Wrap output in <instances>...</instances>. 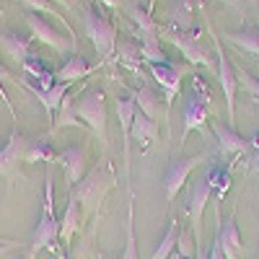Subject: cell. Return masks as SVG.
I'll list each match as a JSON object with an SVG mask.
<instances>
[{
	"instance_id": "obj_1",
	"label": "cell",
	"mask_w": 259,
	"mask_h": 259,
	"mask_svg": "<svg viewBox=\"0 0 259 259\" xmlns=\"http://www.w3.org/2000/svg\"><path fill=\"white\" fill-rule=\"evenodd\" d=\"M117 177H114V166L109 161H104L99 163L94 171H89V174L83 177V182L73 189V194L78 197L83 212H89V215H99L101 210V202L104 197L109 194V189L114 187Z\"/></svg>"
},
{
	"instance_id": "obj_2",
	"label": "cell",
	"mask_w": 259,
	"mask_h": 259,
	"mask_svg": "<svg viewBox=\"0 0 259 259\" xmlns=\"http://www.w3.org/2000/svg\"><path fill=\"white\" fill-rule=\"evenodd\" d=\"M75 112H78L80 122L101 140V145L109 148V140H106V96H104V91L96 89V85L85 89L75 99Z\"/></svg>"
},
{
	"instance_id": "obj_3",
	"label": "cell",
	"mask_w": 259,
	"mask_h": 259,
	"mask_svg": "<svg viewBox=\"0 0 259 259\" xmlns=\"http://www.w3.org/2000/svg\"><path fill=\"white\" fill-rule=\"evenodd\" d=\"M45 207H41V218L36 223V231H34V239H31V246L29 251L36 256L39 251L45 249H52V244L57 241L60 236V223L55 218V184H52V171H47L45 177Z\"/></svg>"
},
{
	"instance_id": "obj_4",
	"label": "cell",
	"mask_w": 259,
	"mask_h": 259,
	"mask_svg": "<svg viewBox=\"0 0 259 259\" xmlns=\"http://www.w3.org/2000/svg\"><path fill=\"white\" fill-rule=\"evenodd\" d=\"M207 106H210L207 85L197 75H192V91L187 94L184 112H182V145H184V140L192 130H205V124L210 122Z\"/></svg>"
},
{
	"instance_id": "obj_5",
	"label": "cell",
	"mask_w": 259,
	"mask_h": 259,
	"mask_svg": "<svg viewBox=\"0 0 259 259\" xmlns=\"http://www.w3.org/2000/svg\"><path fill=\"white\" fill-rule=\"evenodd\" d=\"M83 24H85V36L91 39L96 55L101 60H109L117 52V29H114V24L96 8H85Z\"/></svg>"
},
{
	"instance_id": "obj_6",
	"label": "cell",
	"mask_w": 259,
	"mask_h": 259,
	"mask_svg": "<svg viewBox=\"0 0 259 259\" xmlns=\"http://www.w3.org/2000/svg\"><path fill=\"white\" fill-rule=\"evenodd\" d=\"M26 148H29V140L18 130H13L8 143L0 148V177L3 179H8V182L24 179L21 163H26Z\"/></svg>"
},
{
	"instance_id": "obj_7",
	"label": "cell",
	"mask_w": 259,
	"mask_h": 259,
	"mask_svg": "<svg viewBox=\"0 0 259 259\" xmlns=\"http://www.w3.org/2000/svg\"><path fill=\"white\" fill-rule=\"evenodd\" d=\"M171 45H177L179 47V52H182V57H187L192 65H205V68H210L212 65V57H210V52H207V47L200 41V36L194 34V31H187V29H163L161 31Z\"/></svg>"
},
{
	"instance_id": "obj_8",
	"label": "cell",
	"mask_w": 259,
	"mask_h": 259,
	"mask_svg": "<svg viewBox=\"0 0 259 259\" xmlns=\"http://www.w3.org/2000/svg\"><path fill=\"white\" fill-rule=\"evenodd\" d=\"M210 158V153H194V156H179V158H174L171 161V166H168V171H166V200L168 202H174L177 200V194L182 192V187L187 184V179H189V174L194 168H197L202 161H207Z\"/></svg>"
},
{
	"instance_id": "obj_9",
	"label": "cell",
	"mask_w": 259,
	"mask_h": 259,
	"mask_svg": "<svg viewBox=\"0 0 259 259\" xmlns=\"http://www.w3.org/2000/svg\"><path fill=\"white\" fill-rule=\"evenodd\" d=\"M26 26H29V31H31V36H34L36 41H41V45H47V47L57 50L60 55L75 50L73 41L65 39V36L60 34V29H55L45 16H39V13H34V11L26 16Z\"/></svg>"
},
{
	"instance_id": "obj_10",
	"label": "cell",
	"mask_w": 259,
	"mask_h": 259,
	"mask_svg": "<svg viewBox=\"0 0 259 259\" xmlns=\"http://www.w3.org/2000/svg\"><path fill=\"white\" fill-rule=\"evenodd\" d=\"M212 194V187L207 182V177H202L194 189L189 192V202H187V215H189V228L194 233V239H197V246L202 244V212H205V205Z\"/></svg>"
},
{
	"instance_id": "obj_11",
	"label": "cell",
	"mask_w": 259,
	"mask_h": 259,
	"mask_svg": "<svg viewBox=\"0 0 259 259\" xmlns=\"http://www.w3.org/2000/svg\"><path fill=\"white\" fill-rule=\"evenodd\" d=\"M148 70L153 75V80L163 89V104H166V114H168L171 104H174L182 89V68L174 62H161V65H148Z\"/></svg>"
},
{
	"instance_id": "obj_12",
	"label": "cell",
	"mask_w": 259,
	"mask_h": 259,
	"mask_svg": "<svg viewBox=\"0 0 259 259\" xmlns=\"http://www.w3.org/2000/svg\"><path fill=\"white\" fill-rule=\"evenodd\" d=\"M215 57H218V80H221V89L226 94V106H228V127H233V117H236V106H233V99H236V85H239V78H236L231 62H228V55L223 52V47L218 45L215 39Z\"/></svg>"
},
{
	"instance_id": "obj_13",
	"label": "cell",
	"mask_w": 259,
	"mask_h": 259,
	"mask_svg": "<svg viewBox=\"0 0 259 259\" xmlns=\"http://www.w3.org/2000/svg\"><path fill=\"white\" fill-rule=\"evenodd\" d=\"M55 163L62 166L65 171V182L70 187H78L85 177V150L83 148H65L62 153H57Z\"/></svg>"
},
{
	"instance_id": "obj_14",
	"label": "cell",
	"mask_w": 259,
	"mask_h": 259,
	"mask_svg": "<svg viewBox=\"0 0 259 259\" xmlns=\"http://www.w3.org/2000/svg\"><path fill=\"white\" fill-rule=\"evenodd\" d=\"M210 127H212L215 140H218V145H221V150L226 156H244L249 150V140L241 138L233 127L223 124L221 119H210Z\"/></svg>"
},
{
	"instance_id": "obj_15",
	"label": "cell",
	"mask_w": 259,
	"mask_h": 259,
	"mask_svg": "<svg viewBox=\"0 0 259 259\" xmlns=\"http://www.w3.org/2000/svg\"><path fill=\"white\" fill-rule=\"evenodd\" d=\"M21 85H24L26 91H31V94H34V96L41 101V106L47 109V114H50V117H55V114L60 112L62 101L68 99V91H70V83H55L50 91H39V89H34V85H31L29 80L21 78Z\"/></svg>"
},
{
	"instance_id": "obj_16",
	"label": "cell",
	"mask_w": 259,
	"mask_h": 259,
	"mask_svg": "<svg viewBox=\"0 0 259 259\" xmlns=\"http://www.w3.org/2000/svg\"><path fill=\"white\" fill-rule=\"evenodd\" d=\"M130 140L138 143L140 150H148L150 145H153V140H158V122L150 119L148 114H143L138 109L135 119H133V127H130Z\"/></svg>"
},
{
	"instance_id": "obj_17",
	"label": "cell",
	"mask_w": 259,
	"mask_h": 259,
	"mask_svg": "<svg viewBox=\"0 0 259 259\" xmlns=\"http://www.w3.org/2000/svg\"><path fill=\"white\" fill-rule=\"evenodd\" d=\"M215 239H218L226 259H239V251H241L244 244H241L239 228H236V223L231 218H226V221L218 218V233H215Z\"/></svg>"
},
{
	"instance_id": "obj_18",
	"label": "cell",
	"mask_w": 259,
	"mask_h": 259,
	"mask_svg": "<svg viewBox=\"0 0 259 259\" xmlns=\"http://www.w3.org/2000/svg\"><path fill=\"white\" fill-rule=\"evenodd\" d=\"M78 228H80V202H78L75 194L70 192L68 207H65V215L60 221V241H62V246H70V241H73V236L78 233Z\"/></svg>"
},
{
	"instance_id": "obj_19",
	"label": "cell",
	"mask_w": 259,
	"mask_h": 259,
	"mask_svg": "<svg viewBox=\"0 0 259 259\" xmlns=\"http://www.w3.org/2000/svg\"><path fill=\"white\" fill-rule=\"evenodd\" d=\"M94 70H96V68H91V65L85 62V57H80V55L75 52V55L55 73V83H75V80L89 78Z\"/></svg>"
},
{
	"instance_id": "obj_20",
	"label": "cell",
	"mask_w": 259,
	"mask_h": 259,
	"mask_svg": "<svg viewBox=\"0 0 259 259\" xmlns=\"http://www.w3.org/2000/svg\"><path fill=\"white\" fill-rule=\"evenodd\" d=\"M0 41H3V47L6 52L18 62V65H24L26 60H31V41L26 36H21V34H13V31H0Z\"/></svg>"
},
{
	"instance_id": "obj_21",
	"label": "cell",
	"mask_w": 259,
	"mask_h": 259,
	"mask_svg": "<svg viewBox=\"0 0 259 259\" xmlns=\"http://www.w3.org/2000/svg\"><path fill=\"white\" fill-rule=\"evenodd\" d=\"M130 96L135 99V106H138L143 114H148L150 119H158V114H161V99H158V94H156L153 89L140 85V89L130 91Z\"/></svg>"
},
{
	"instance_id": "obj_22",
	"label": "cell",
	"mask_w": 259,
	"mask_h": 259,
	"mask_svg": "<svg viewBox=\"0 0 259 259\" xmlns=\"http://www.w3.org/2000/svg\"><path fill=\"white\" fill-rule=\"evenodd\" d=\"M135 36H138V41H140V52H143V60H145L148 65L168 62V57H166V52H163V47H161L158 34H143V31H138Z\"/></svg>"
},
{
	"instance_id": "obj_23",
	"label": "cell",
	"mask_w": 259,
	"mask_h": 259,
	"mask_svg": "<svg viewBox=\"0 0 259 259\" xmlns=\"http://www.w3.org/2000/svg\"><path fill=\"white\" fill-rule=\"evenodd\" d=\"M226 39L231 45L241 47L244 52L259 55V29L256 26H244L241 31H231V34H226Z\"/></svg>"
},
{
	"instance_id": "obj_24",
	"label": "cell",
	"mask_w": 259,
	"mask_h": 259,
	"mask_svg": "<svg viewBox=\"0 0 259 259\" xmlns=\"http://www.w3.org/2000/svg\"><path fill=\"white\" fill-rule=\"evenodd\" d=\"M114 55H117L119 62L130 65V68H138V65L143 62L140 41H138V39H130V36H124V39L117 41V52H114Z\"/></svg>"
},
{
	"instance_id": "obj_25",
	"label": "cell",
	"mask_w": 259,
	"mask_h": 259,
	"mask_svg": "<svg viewBox=\"0 0 259 259\" xmlns=\"http://www.w3.org/2000/svg\"><path fill=\"white\" fill-rule=\"evenodd\" d=\"M177 239H179V223L171 218L166 233L161 236V241H158V246H156V251H153V256H150V259H168L171 251L177 249Z\"/></svg>"
},
{
	"instance_id": "obj_26",
	"label": "cell",
	"mask_w": 259,
	"mask_h": 259,
	"mask_svg": "<svg viewBox=\"0 0 259 259\" xmlns=\"http://www.w3.org/2000/svg\"><path fill=\"white\" fill-rule=\"evenodd\" d=\"M62 127H83L78 112H75V101L73 99H65L62 106H60V112H57V119L52 122V133H57V130Z\"/></svg>"
},
{
	"instance_id": "obj_27",
	"label": "cell",
	"mask_w": 259,
	"mask_h": 259,
	"mask_svg": "<svg viewBox=\"0 0 259 259\" xmlns=\"http://www.w3.org/2000/svg\"><path fill=\"white\" fill-rule=\"evenodd\" d=\"M57 153L52 150L47 138H39V140H29L26 148V163H36V161H55Z\"/></svg>"
},
{
	"instance_id": "obj_28",
	"label": "cell",
	"mask_w": 259,
	"mask_h": 259,
	"mask_svg": "<svg viewBox=\"0 0 259 259\" xmlns=\"http://www.w3.org/2000/svg\"><path fill=\"white\" fill-rule=\"evenodd\" d=\"M127 16L138 24V29L143 31V34H158V24L153 18H150V13L143 8V6H138V3H133V6H127Z\"/></svg>"
},
{
	"instance_id": "obj_29",
	"label": "cell",
	"mask_w": 259,
	"mask_h": 259,
	"mask_svg": "<svg viewBox=\"0 0 259 259\" xmlns=\"http://www.w3.org/2000/svg\"><path fill=\"white\" fill-rule=\"evenodd\" d=\"M135 194L130 192V207H127V246H124V259H138V246H135Z\"/></svg>"
},
{
	"instance_id": "obj_30",
	"label": "cell",
	"mask_w": 259,
	"mask_h": 259,
	"mask_svg": "<svg viewBox=\"0 0 259 259\" xmlns=\"http://www.w3.org/2000/svg\"><path fill=\"white\" fill-rule=\"evenodd\" d=\"M197 251H200V246H197V239H194L192 228H182L179 231V239H177V254L179 256H187V259H194V256H197Z\"/></svg>"
},
{
	"instance_id": "obj_31",
	"label": "cell",
	"mask_w": 259,
	"mask_h": 259,
	"mask_svg": "<svg viewBox=\"0 0 259 259\" xmlns=\"http://www.w3.org/2000/svg\"><path fill=\"white\" fill-rule=\"evenodd\" d=\"M3 83H11V85H21V78H16L3 62H0V99L6 101V106H8V112H11V117L16 119V109H13V104H11V99H8V94H6V89H3Z\"/></svg>"
},
{
	"instance_id": "obj_32",
	"label": "cell",
	"mask_w": 259,
	"mask_h": 259,
	"mask_svg": "<svg viewBox=\"0 0 259 259\" xmlns=\"http://www.w3.org/2000/svg\"><path fill=\"white\" fill-rule=\"evenodd\" d=\"M236 78H239V83L244 85V89H246L254 99H259V78L249 75L246 70H239V73H236Z\"/></svg>"
},
{
	"instance_id": "obj_33",
	"label": "cell",
	"mask_w": 259,
	"mask_h": 259,
	"mask_svg": "<svg viewBox=\"0 0 259 259\" xmlns=\"http://www.w3.org/2000/svg\"><path fill=\"white\" fill-rule=\"evenodd\" d=\"M249 168H251V171H256V174H259V148H256L254 153L249 156Z\"/></svg>"
},
{
	"instance_id": "obj_34",
	"label": "cell",
	"mask_w": 259,
	"mask_h": 259,
	"mask_svg": "<svg viewBox=\"0 0 259 259\" xmlns=\"http://www.w3.org/2000/svg\"><path fill=\"white\" fill-rule=\"evenodd\" d=\"M18 244L16 241H8V239H3V241H0V256H3V254H8L11 249H16Z\"/></svg>"
},
{
	"instance_id": "obj_35",
	"label": "cell",
	"mask_w": 259,
	"mask_h": 259,
	"mask_svg": "<svg viewBox=\"0 0 259 259\" xmlns=\"http://www.w3.org/2000/svg\"><path fill=\"white\" fill-rule=\"evenodd\" d=\"M99 3L109 6V8H119V6H122V0H99Z\"/></svg>"
},
{
	"instance_id": "obj_36",
	"label": "cell",
	"mask_w": 259,
	"mask_h": 259,
	"mask_svg": "<svg viewBox=\"0 0 259 259\" xmlns=\"http://www.w3.org/2000/svg\"><path fill=\"white\" fill-rule=\"evenodd\" d=\"M18 259H36V256H34V254H31V251H24V254H21V256H18Z\"/></svg>"
},
{
	"instance_id": "obj_37",
	"label": "cell",
	"mask_w": 259,
	"mask_h": 259,
	"mask_svg": "<svg viewBox=\"0 0 259 259\" xmlns=\"http://www.w3.org/2000/svg\"><path fill=\"white\" fill-rule=\"evenodd\" d=\"M52 3H57V6H68L70 0H52Z\"/></svg>"
},
{
	"instance_id": "obj_38",
	"label": "cell",
	"mask_w": 259,
	"mask_h": 259,
	"mask_svg": "<svg viewBox=\"0 0 259 259\" xmlns=\"http://www.w3.org/2000/svg\"><path fill=\"white\" fill-rule=\"evenodd\" d=\"M52 251H55V254H57V259H68V256H65V254H62V251H57V249H52Z\"/></svg>"
},
{
	"instance_id": "obj_39",
	"label": "cell",
	"mask_w": 259,
	"mask_h": 259,
	"mask_svg": "<svg viewBox=\"0 0 259 259\" xmlns=\"http://www.w3.org/2000/svg\"><path fill=\"white\" fill-rule=\"evenodd\" d=\"M197 259H207V256H202V251H197Z\"/></svg>"
},
{
	"instance_id": "obj_40",
	"label": "cell",
	"mask_w": 259,
	"mask_h": 259,
	"mask_svg": "<svg viewBox=\"0 0 259 259\" xmlns=\"http://www.w3.org/2000/svg\"><path fill=\"white\" fill-rule=\"evenodd\" d=\"M174 259H187V256H179V254H177V256H174ZM194 259H197V256H194Z\"/></svg>"
},
{
	"instance_id": "obj_41",
	"label": "cell",
	"mask_w": 259,
	"mask_h": 259,
	"mask_svg": "<svg viewBox=\"0 0 259 259\" xmlns=\"http://www.w3.org/2000/svg\"><path fill=\"white\" fill-rule=\"evenodd\" d=\"M226 3H233V0H226Z\"/></svg>"
}]
</instances>
